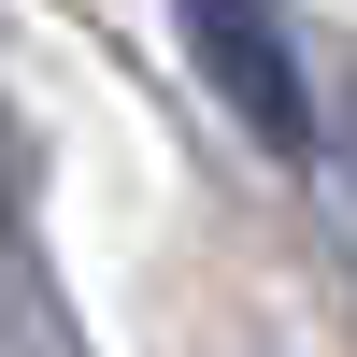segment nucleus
Wrapping results in <instances>:
<instances>
[{
	"mask_svg": "<svg viewBox=\"0 0 357 357\" xmlns=\"http://www.w3.org/2000/svg\"><path fill=\"white\" fill-rule=\"evenodd\" d=\"M172 15H186L200 86L243 114V143L314 158V86H301V43H286V15H272V0H172Z\"/></svg>",
	"mask_w": 357,
	"mask_h": 357,
	"instance_id": "nucleus-1",
	"label": "nucleus"
},
{
	"mask_svg": "<svg viewBox=\"0 0 357 357\" xmlns=\"http://www.w3.org/2000/svg\"><path fill=\"white\" fill-rule=\"evenodd\" d=\"M0 215H15V143H0Z\"/></svg>",
	"mask_w": 357,
	"mask_h": 357,
	"instance_id": "nucleus-2",
	"label": "nucleus"
}]
</instances>
